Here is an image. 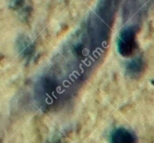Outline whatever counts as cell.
Wrapping results in <instances>:
<instances>
[{
  "label": "cell",
  "instance_id": "cell-1",
  "mask_svg": "<svg viewBox=\"0 0 154 143\" xmlns=\"http://www.w3.org/2000/svg\"><path fill=\"white\" fill-rule=\"evenodd\" d=\"M136 31L132 27H126L119 33L117 47L123 57H130L136 50Z\"/></svg>",
  "mask_w": 154,
  "mask_h": 143
},
{
  "label": "cell",
  "instance_id": "cell-3",
  "mask_svg": "<svg viewBox=\"0 0 154 143\" xmlns=\"http://www.w3.org/2000/svg\"><path fill=\"white\" fill-rule=\"evenodd\" d=\"M144 69V63L141 58H136L127 63L125 70L127 75L131 77H136L140 75Z\"/></svg>",
  "mask_w": 154,
  "mask_h": 143
},
{
  "label": "cell",
  "instance_id": "cell-2",
  "mask_svg": "<svg viewBox=\"0 0 154 143\" xmlns=\"http://www.w3.org/2000/svg\"><path fill=\"white\" fill-rule=\"evenodd\" d=\"M17 47L21 56L24 57H31L34 51V46L27 36H20L17 39Z\"/></svg>",
  "mask_w": 154,
  "mask_h": 143
},
{
  "label": "cell",
  "instance_id": "cell-4",
  "mask_svg": "<svg viewBox=\"0 0 154 143\" xmlns=\"http://www.w3.org/2000/svg\"><path fill=\"white\" fill-rule=\"evenodd\" d=\"M12 7L15 9H20L21 6H24V0H12Z\"/></svg>",
  "mask_w": 154,
  "mask_h": 143
}]
</instances>
